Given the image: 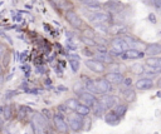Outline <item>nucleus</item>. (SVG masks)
Masks as SVG:
<instances>
[{"mask_svg": "<svg viewBox=\"0 0 161 134\" xmlns=\"http://www.w3.org/2000/svg\"><path fill=\"white\" fill-rule=\"evenodd\" d=\"M128 50V45L127 43L121 38V36H114L111 40V51L108 53L109 55L113 56H122V54Z\"/></svg>", "mask_w": 161, "mask_h": 134, "instance_id": "nucleus-1", "label": "nucleus"}, {"mask_svg": "<svg viewBox=\"0 0 161 134\" xmlns=\"http://www.w3.org/2000/svg\"><path fill=\"white\" fill-rule=\"evenodd\" d=\"M97 101L102 106L103 110H109V109H112L119 104V99L114 95H111V94H103L99 98V100H97Z\"/></svg>", "mask_w": 161, "mask_h": 134, "instance_id": "nucleus-2", "label": "nucleus"}, {"mask_svg": "<svg viewBox=\"0 0 161 134\" xmlns=\"http://www.w3.org/2000/svg\"><path fill=\"white\" fill-rule=\"evenodd\" d=\"M88 20L96 25L98 24H106L108 21L112 20V16L109 13H106V11H96V13H92L88 15Z\"/></svg>", "mask_w": 161, "mask_h": 134, "instance_id": "nucleus-3", "label": "nucleus"}, {"mask_svg": "<svg viewBox=\"0 0 161 134\" xmlns=\"http://www.w3.org/2000/svg\"><path fill=\"white\" fill-rule=\"evenodd\" d=\"M68 128H70V130L73 131H79L83 129V116L78 115L77 113H70L68 116Z\"/></svg>", "mask_w": 161, "mask_h": 134, "instance_id": "nucleus-4", "label": "nucleus"}, {"mask_svg": "<svg viewBox=\"0 0 161 134\" xmlns=\"http://www.w3.org/2000/svg\"><path fill=\"white\" fill-rule=\"evenodd\" d=\"M52 119H53V125H54V128L57 129V131H59V133H62V134H67V133H68L69 128H68V124H67V121L64 120V118H63L62 114L57 113V114L53 115Z\"/></svg>", "mask_w": 161, "mask_h": 134, "instance_id": "nucleus-5", "label": "nucleus"}, {"mask_svg": "<svg viewBox=\"0 0 161 134\" xmlns=\"http://www.w3.org/2000/svg\"><path fill=\"white\" fill-rule=\"evenodd\" d=\"M94 85H96V90L97 94H108L112 90V85L104 79V78H98L94 80Z\"/></svg>", "mask_w": 161, "mask_h": 134, "instance_id": "nucleus-6", "label": "nucleus"}, {"mask_svg": "<svg viewBox=\"0 0 161 134\" xmlns=\"http://www.w3.org/2000/svg\"><path fill=\"white\" fill-rule=\"evenodd\" d=\"M78 101H79L80 104H83V105H86V106L89 108V106H92V105L97 101V98H96L94 94L83 90L82 93L78 94Z\"/></svg>", "mask_w": 161, "mask_h": 134, "instance_id": "nucleus-7", "label": "nucleus"}, {"mask_svg": "<svg viewBox=\"0 0 161 134\" xmlns=\"http://www.w3.org/2000/svg\"><path fill=\"white\" fill-rule=\"evenodd\" d=\"M84 64H86V66H87L91 71L97 73V74H102V73H104L106 69H107L104 64H102L101 61H97V60H94V59H87V60L84 61Z\"/></svg>", "mask_w": 161, "mask_h": 134, "instance_id": "nucleus-8", "label": "nucleus"}, {"mask_svg": "<svg viewBox=\"0 0 161 134\" xmlns=\"http://www.w3.org/2000/svg\"><path fill=\"white\" fill-rule=\"evenodd\" d=\"M65 19H67V21H68L74 29H80L82 25H83L82 19H80V18L77 15V13H74L73 10H69V11L65 13Z\"/></svg>", "mask_w": 161, "mask_h": 134, "instance_id": "nucleus-9", "label": "nucleus"}, {"mask_svg": "<svg viewBox=\"0 0 161 134\" xmlns=\"http://www.w3.org/2000/svg\"><path fill=\"white\" fill-rule=\"evenodd\" d=\"M135 88L137 90H150L153 88V81L151 78L148 76H143V78H140L136 83H135Z\"/></svg>", "mask_w": 161, "mask_h": 134, "instance_id": "nucleus-10", "label": "nucleus"}, {"mask_svg": "<svg viewBox=\"0 0 161 134\" xmlns=\"http://www.w3.org/2000/svg\"><path fill=\"white\" fill-rule=\"evenodd\" d=\"M31 123L35 124L36 126H39L40 129H43L45 131V129L48 128V119H45L42 113H34L31 116Z\"/></svg>", "mask_w": 161, "mask_h": 134, "instance_id": "nucleus-11", "label": "nucleus"}, {"mask_svg": "<svg viewBox=\"0 0 161 134\" xmlns=\"http://www.w3.org/2000/svg\"><path fill=\"white\" fill-rule=\"evenodd\" d=\"M127 31V28L125 25H122L121 23H114L108 28V33L112 34L113 36H121L125 35V33Z\"/></svg>", "mask_w": 161, "mask_h": 134, "instance_id": "nucleus-12", "label": "nucleus"}, {"mask_svg": "<svg viewBox=\"0 0 161 134\" xmlns=\"http://www.w3.org/2000/svg\"><path fill=\"white\" fill-rule=\"evenodd\" d=\"M104 79L112 85V84H121L123 80V74L118 71H111L104 75Z\"/></svg>", "mask_w": 161, "mask_h": 134, "instance_id": "nucleus-13", "label": "nucleus"}, {"mask_svg": "<svg viewBox=\"0 0 161 134\" xmlns=\"http://www.w3.org/2000/svg\"><path fill=\"white\" fill-rule=\"evenodd\" d=\"M146 55L148 56H157L158 54H161V44L158 43H152V44H147L145 51Z\"/></svg>", "mask_w": 161, "mask_h": 134, "instance_id": "nucleus-14", "label": "nucleus"}, {"mask_svg": "<svg viewBox=\"0 0 161 134\" xmlns=\"http://www.w3.org/2000/svg\"><path fill=\"white\" fill-rule=\"evenodd\" d=\"M143 55H145V53H142V51H138L135 49H128L122 54L121 58L125 60H130V59L132 60V59H141V58H143Z\"/></svg>", "mask_w": 161, "mask_h": 134, "instance_id": "nucleus-15", "label": "nucleus"}, {"mask_svg": "<svg viewBox=\"0 0 161 134\" xmlns=\"http://www.w3.org/2000/svg\"><path fill=\"white\" fill-rule=\"evenodd\" d=\"M103 6L107 9V11H112V13H118V10L122 8V4L121 1L118 0H108L107 3L103 4Z\"/></svg>", "mask_w": 161, "mask_h": 134, "instance_id": "nucleus-16", "label": "nucleus"}, {"mask_svg": "<svg viewBox=\"0 0 161 134\" xmlns=\"http://www.w3.org/2000/svg\"><path fill=\"white\" fill-rule=\"evenodd\" d=\"M93 59L94 60H97V61H101L102 64H104V63H113V58H112V55H109L107 51L106 53H96V54H93Z\"/></svg>", "mask_w": 161, "mask_h": 134, "instance_id": "nucleus-17", "label": "nucleus"}, {"mask_svg": "<svg viewBox=\"0 0 161 134\" xmlns=\"http://www.w3.org/2000/svg\"><path fill=\"white\" fill-rule=\"evenodd\" d=\"M146 66L161 69V58L160 56H148L146 59Z\"/></svg>", "mask_w": 161, "mask_h": 134, "instance_id": "nucleus-18", "label": "nucleus"}, {"mask_svg": "<svg viewBox=\"0 0 161 134\" xmlns=\"http://www.w3.org/2000/svg\"><path fill=\"white\" fill-rule=\"evenodd\" d=\"M104 121H106L107 124H111V125H117V124L119 123V118L116 115V113H114L113 110H111V111L106 113V115H104Z\"/></svg>", "mask_w": 161, "mask_h": 134, "instance_id": "nucleus-19", "label": "nucleus"}, {"mask_svg": "<svg viewBox=\"0 0 161 134\" xmlns=\"http://www.w3.org/2000/svg\"><path fill=\"white\" fill-rule=\"evenodd\" d=\"M123 99L126 103H132L136 100V91L132 88H127L123 91Z\"/></svg>", "mask_w": 161, "mask_h": 134, "instance_id": "nucleus-20", "label": "nucleus"}, {"mask_svg": "<svg viewBox=\"0 0 161 134\" xmlns=\"http://www.w3.org/2000/svg\"><path fill=\"white\" fill-rule=\"evenodd\" d=\"M127 109H128V105H127V104H125V103H122V104H121V103H119L118 105H116V108H114V110H113V111H114V113H116V115L121 119V118L126 114Z\"/></svg>", "mask_w": 161, "mask_h": 134, "instance_id": "nucleus-21", "label": "nucleus"}, {"mask_svg": "<svg viewBox=\"0 0 161 134\" xmlns=\"http://www.w3.org/2000/svg\"><path fill=\"white\" fill-rule=\"evenodd\" d=\"M3 114H4V120H10L14 116V106L10 104H6L3 109Z\"/></svg>", "mask_w": 161, "mask_h": 134, "instance_id": "nucleus-22", "label": "nucleus"}, {"mask_svg": "<svg viewBox=\"0 0 161 134\" xmlns=\"http://www.w3.org/2000/svg\"><path fill=\"white\" fill-rule=\"evenodd\" d=\"M74 113H77L78 115H80V116H87L89 113H91V109L88 108V106H86V105H83V104H78V106L75 108V110H74Z\"/></svg>", "mask_w": 161, "mask_h": 134, "instance_id": "nucleus-23", "label": "nucleus"}, {"mask_svg": "<svg viewBox=\"0 0 161 134\" xmlns=\"http://www.w3.org/2000/svg\"><path fill=\"white\" fill-rule=\"evenodd\" d=\"M83 88L86 89V91H89L92 94H97L94 80H92V79H87V81H84V84H83Z\"/></svg>", "mask_w": 161, "mask_h": 134, "instance_id": "nucleus-24", "label": "nucleus"}, {"mask_svg": "<svg viewBox=\"0 0 161 134\" xmlns=\"http://www.w3.org/2000/svg\"><path fill=\"white\" fill-rule=\"evenodd\" d=\"M78 104H79V101H78V99H74V98H70V99H67L65 101H64V105H65V108L68 109V110H75V108L78 106Z\"/></svg>", "mask_w": 161, "mask_h": 134, "instance_id": "nucleus-25", "label": "nucleus"}, {"mask_svg": "<svg viewBox=\"0 0 161 134\" xmlns=\"http://www.w3.org/2000/svg\"><path fill=\"white\" fill-rule=\"evenodd\" d=\"M82 4L88 6L89 9H99V8H102L101 1H98V0H82Z\"/></svg>", "mask_w": 161, "mask_h": 134, "instance_id": "nucleus-26", "label": "nucleus"}, {"mask_svg": "<svg viewBox=\"0 0 161 134\" xmlns=\"http://www.w3.org/2000/svg\"><path fill=\"white\" fill-rule=\"evenodd\" d=\"M143 66H145V65H142L141 63H135V64L131 65V71H132L133 74H142L143 70H145Z\"/></svg>", "mask_w": 161, "mask_h": 134, "instance_id": "nucleus-27", "label": "nucleus"}, {"mask_svg": "<svg viewBox=\"0 0 161 134\" xmlns=\"http://www.w3.org/2000/svg\"><path fill=\"white\" fill-rule=\"evenodd\" d=\"M91 111H93V114L96 115V116H101L102 114H103V109H102V106L98 104V101H96L92 106H91Z\"/></svg>", "mask_w": 161, "mask_h": 134, "instance_id": "nucleus-28", "label": "nucleus"}, {"mask_svg": "<svg viewBox=\"0 0 161 134\" xmlns=\"http://www.w3.org/2000/svg\"><path fill=\"white\" fill-rule=\"evenodd\" d=\"M69 65H70L73 73H77L80 64H79V60H78V59H70V60H69Z\"/></svg>", "mask_w": 161, "mask_h": 134, "instance_id": "nucleus-29", "label": "nucleus"}, {"mask_svg": "<svg viewBox=\"0 0 161 134\" xmlns=\"http://www.w3.org/2000/svg\"><path fill=\"white\" fill-rule=\"evenodd\" d=\"M82 36H84V38H89V39H94V38H96V33H94L93 29H84Z\"/></svg>", "mask_w": 161, "mask_h": 134, "instance_id": "nucleus-30", "label": "nucleus"}, {"mask_svg": "<svg viewBox=\"0 0 161 134\" xmlns=\"http://www.w3.org/2000/svg\"><path fill=\"white\" fill-rule=\"evenodd\" d=\"M9 63H10V54L9 53H5V55L1 58V66L3 68H8Z\"/></svg>", "mask_w": 161, "mask_h": 134, "instance_id": "nucleus-31", "label": "nucleus"}, {"mask_svg": "<svg viewBox=\"0 0 161 134\" xmlns=\"http://www.w3.org/2000/svg\"><path fill=\"white\" fill-rule=\"evenodd\" d=\"M73 90H74V93H77V94L82 93V91H83V84H82L80 81H77V83L74 84V86H73Z\"/></svg>", "mask_w": 161, "mask_h": 134, "instance_id": "nucleus-32", "label": "nucleus"}, {"mask_svg": "<svg viewBox=\"0 0 161 134\" xmlns=\"http://www.w3.org/2000/svg\"><path fill=\"white\" fill-rule=\"evenodd\" d=\"M122 86L125 88V89H127V88H131V84H132V79L131 78H123V80H122Z\"/></svg>", "mask_w": 161, "mask_h": 134, "instance_id": "nucleus-33", "label": "nucleus"}, {"mask_svg": "<svg viewBox=\"0 0 161 134\" xmlns=\"http://www.w3.org/2000/svg\"><path fill=\"white\" fill-rule=\"evenodd\" d=\"M82 41H83V43H86L87 45L96 46V41H94L93 39H89V38H84V36H82Z\"/></svg>", "mask_w": 161, "mask_h": 134, "instance_id": "nucleus-34", "label": "nucleus"}, {"mask_svg": "<svg viewBox=\"0 0 161 134\" xmlns=\"http://www.w3.org/2000/svg\"><path fill=\"white\" fill-rule=\"evenodd\" d=\"M42 115H43L45 119H48V120H49L50 118H53V114L50 113L49 109H43V110H42Z\"/></svg>", "mask_w": 161, "mask_h": 134, "instance_id": "nucleus-35", "label": "nucleus"}, {"mask_svg": "<svg viewBox=\"0 0 161 134\" xmlns=\"http://www.w3.org/2000/svg\"><path fill=\"white\" fill-rule=\"evenodd\" d=\"M19 93L16 91V90H9V91H6V94H5V99H11L13 96H15V95H18Z\"/></svg>", "mask_w": 161, "mask_h": 134, "instance_id": "nucleus-36", "label": "nucleus"}, {"mask_svg": "<svg viewBox=\"0 0 161 134\" xmlns=\"http://www.w3.org/2000/svg\"><path fill=\"white\" fill-rule=\"evenodd\" d=\"M5 53H8V50H6V46H5V44L0 43V60H1V58L5 55Z\"/></svg>", "mask_w": 161, "mask_h": 134, "instance_id": "nucleus-37", "label": "nucleus"}, {"mask_svg": "<svg viewBox=\"0 0 161 134\" xmlns=\"http://www.w3.org/2000/svg\"><path fill=\"white\" fill-rule=\"evenodd\" d=\"M96 29H97V30H101L102 33H107V31H108V28H107L104 24H98V25H96Z\"/></svg>", "mask_w": 161, "mask_h": 134, "instance_id": "nucleus-38", "label": "nucleus"}, {"mask_svg": "<svg viewBox=\"0 0 161 134\" xmlns=\"http://www.w3.org/2000/svg\"><path fill=\"white\" fill-rule=\"evenodd\" d=\"M152 5H153L157 10H161V0H152Z\"/></svg>", "mask_w": 161, "mask_h": 134, "instance_id": "nucleus-39", "label": "nucleus"}, {"mask_svg": "<svg viewBox=\"0 0 161 134\" xmlns=\"http://www.w3.org/2000/svg\"><path fill=\"white\" fill-rule=\"evenodd\" d=\"M36 73H38V74H43V73H45V68H44L43 65L36 66Z\"/></svg>", "mask_w": 161, "mask_h": 134, "instance_id": "nucleus-40", "label": "nucleus"}, {"mask_svg": "<svg viewBox=\"0 0 161 134\" xmlns=\"http://www.w3.org/2000/svg\"><path fill=\"white\" fill-rule=\"evenodd\" d=\"M148 20H150L152 24H155V23H156V18H155V15H153V14H150V15H148Z\"/></svg>", "mask_w": 161, "mask_h": 134, "instance_id": "nucleus-41", "label": "nucleus"}, {"mask_svg": "<svg viewBox=\"0 0 161 134\" xmlns=\"http://www.w3.org/2000/svg\"><path fill=\"white\" fill-rule=\"evenodd\" d=\"M3 38H4V39H5V40H6V41H8L10 45L13 44V40H11V38H10V36H8L6 34H4V35H3Z\"/></svg>", "mask_w": 161, "mask_h": 134, "instance_id": "nucleus-42", "label": "nucleus"}, {"mask_svg": "<svg viewBox=\"0 0 161 134\" xmlns=\"http://www.w3.org/2000/svg\"><path fill=\"white\" fill-rule=\"evenodd\" d=\"M19 58H20V54H19V51H15V53H14V59H15L16 61H19Z\"/></svg>", "mask_w": 161, "mask_h": 134, "instance_id": "nucleus-43", "label": "nucleus"}, {"mask_svg": "<svg viewBox=\"0 0 161 134\" xmlns=\"http://www.w3.org/2000/svg\"><path fill=\"white\" fill-rule=\"evenodd\" d=\"M13 19H14L15 21H18V23H19V21H21V16H20L19 14H18V15H15V16H14Z\"/></svg>", "mask_w": 161, "mask_h": 134, "instance_id": "nucleus-44", "label": "nucleus"}, {"mask_svg": "<svg viewBox=\"0 0 161 134\" xmlns=\"http://www.w3.org/2000/svg\"><path fill=\"white\" fill-rule=\"evenodd\" d=\"M65 34H67V36H68V38H69V36H70V38L73 36V33H69V31H67Z\"/></svg>", "mask_w": 161, "mask_h": 134, "instance_id": "nucleus-45", "label": "nucleus"}, {"mask_svg": "<svg viewBox=\"0 0 161 134\" xmlns=\"http://www.w3.org/2000/svg\"><path fill=\"white\" fill-rule=\"evenodd\" d=\"M157 86H158V88H161V78L157 80Z\"/></svg>", "mask_w": 161, "mask_h": 134, "instance_id": "nucleus-46", "label": "nucleus"}, {"mask_svg": "<svg viewBox=\"0 0 161 134\" xmlns=\"http://www.w3.org/2000/svg\"><path fill=\"white\" fill-rule=\"evenodd\" d=\"M58 89H59V90H67V88H64V86H59Z\"/></svg>", "mask_w": 161, "mask_h": 134, "instance_id": "nucleus-47", "label": "nucleus"}, {"mask_svg": "<svg viewBox=\"0 0 161 134\" xmlns=\"http://www.w3.org/2000/svg\"><path fill=\"white\" fill-rule=\"evenodd\" d=\"M3 109H4V106H3V105H0V114L3 113Z\"/></svg>", "mask_w": 161, "mask_h": 134, "instance_id": "nucleus-48", "label": "nucleus"}, {"mask_svg": "<svg viewBox=\"0 0 161 134\" xmlns=\"http://www.w3.org/2000/svg\"><path fill=\"white\" fill-rule=\"evenodd\" d=\"M3 74V66H1V64H0V75Z\"/></svg>", "mask_w": 161, "mask_h": 134, "instance_id": "nucleus-49", "label": "nucleus"}, {"mask_svg": "<svg viewBox=\"0 0 161 134\" xmlns=\"http://www.w3.org/2000/svg\"><path fill=\"white\" fill-rule=\"evenodd\" d=\"M0 131H1V126H0Z\"/></svg>", "mask_w": 161, "mask_h": 134, "instance_id": "nucleus-50", "label": "nucleus"}]
</instances>
